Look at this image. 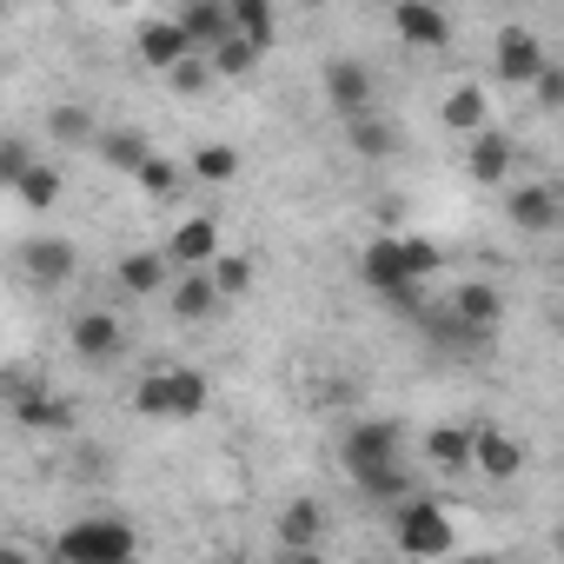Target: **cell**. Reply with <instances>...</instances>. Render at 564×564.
<instances>
[{
    "label": "cell",
    "mask_w": 564,
    "mask_h": 564,
    "mask_svg": "<svg viewBox=\"0 0 564 564\" xmlns=\"http://www.w3.org/2000/svg\"><path fill=\"white\" fill-rule=\"evenodd\" d=\"M113 279H120V293H160V286H173V265H166V252H120V265H113Z\"/></svg>",
    "instance_id": "ffe728a7"
},
{
    "label": "cell",
    "mask_w": 564,
    "mask_h": 564,
    "mask_svg": "<svg viewBox=\"0 0 564 564\" xmlns=\"http://www.w3.org/2000/svg\"><path fill=\"white\" fill-rule=\"evenodd\" d=\"M160 392H166V419H199L206 412V372L193 366H160Z\"/></svg>",
    "instance_id": "d6986e66"
},
{
    "label": "cell",
    "mask_w": 564,
    "mask_h": 564,
    "mask_svg": "<svg viewBox=\"0 0 564 564\" xmlns=\"http://www.w3.org/2000/svg\"><path fill=\"white\" fill-rule=\"evenodd\" d=\"M319 538H326L319 498H293L286 511H279V544H286V551H319Z\"/></svg>",
    "instance_id": "7402d4cb"
},
{
    "label": "cell",
    "mask_w": 564,
    "mask_h": 564,
    "mask_svg": "<svg viewBox=\"0 0 564 564\" xmlns=\"http://www.w3.org/2000/svg\"><path fill=\"white\" fill-rule=\"evenodd\" d=\"M47 133H54V147H94L100 120H94V107H80V100H61V107L47 113Z\"/></svg>",
    "instance_id": "4316f807"
},
{
    "label": "cell",
    "mask_w": 564,
    "mask_h": 564,
    "mask_svg": "<svg viewBox=\"0 0 564 564\" xmlns=\"http://www.w3.org/2000/svg\"><path fill=\"white\" fill-rule=\"evenodd\" d=\"M147 153H153V147H147L140 127H100V133H94V160L113 166V173H140Z\"/></svg>",
    "instance_id": "44dd1931"
},
{
    "label": "cell",
    "mask_w": 564,
    "mask_h": 564,
    "mask_svg": "<svg viewBox=\"0 0 564 564\" xmlns=\"http://www.w3.org/2000/svg\"><path fill=\"white\" fill-rule=\"evenodd\" d=\"M452 319L465 326V333H498V319H505V293L498 286H485V279H471V286H458L452 293Z\"/></svg>",
    "instance_id": "9a60e30c"
},
{
    "label": "cell",
    "mask_w": 564,
    "mask_h": 564,
    "mask_svg": "<svg viewBox=\"0 0 564 564\" xmlns=\"http://www.w3.org/2000/svg\"><path fill=\"white\" fill-rule=\"evenodd\" d=\"M505 213H511V226H518V232H551L564 206H557V193H551V186H538V180H531V186H511V193H505Z\"/></svg>",
    "instance_id": "e0dca14e"
},
{
    "label": "cell",
    "mask_w": 564,
    "mask_h": 564,
    "mask_svg": "<svg viewBox=\"0 0 564 564\" xmlns=\"http://www.w3.org/2000/svg\"><path fill=\"white\" fill-rule=\"evenodd\" d=\"M359 272H366V286L386 293V300H412V279H405V246L399 232H379L366 252H359Z\"/></svg>",
    "instance_id": "52a82bcc"
},
{
    "label": "cell",
    "mask_w": 564,
    "mask_h": 564,
    "mask_svg": "<svg viewBox=\"0 0 564 564\" xmlns=\"http://www.w3.org/2000/svg\"><path fill=\"white\" fill-rule=\"evenodd\" d=\"M206 80H213V67H206V54H186V61H180L173 74H166V87H173V94H199Z\"/></svg>",
    "instance_id": "8d00e7d4"
},
{
    "label": "cell",
    "mask_w": 564,
    "mask_h": 564,
    "mask_svg": "<svg viewBox=\"0 0 564 564\" xmlns=\"http://www.w3.org/2000/svg\"><path fill=\"white\" fill-rule=\"evenodd\" d=\"M14 193H21V206H34V213H47L54 199H61V166L54 160H34L21 180H14Z\"/></svg>",
    "instance_id": "f1b7e54d"
},
{
    "label": "cell",
    "mask_w": 564,
    "mask_h": 564,
    "mask_svg": "<svg viewBox=\"0 0 564 564\" xmlns=\"http://www.w3.org/2000/svg\"><path fill=\"white\" fill-rule=\"evenodd\" d=\"M511 166H518V140H511V133H498V127H485V133H471V153H465V173H471L478 186H511Z\"/></svg>",
    "instance_id": "30bf717a"
},
{
    "label": "cell",
    "mask_w": 564,
    "mask_h": 564,
    "mask_svg": "<svg viewBox=\"0 0 564 564\" xmlns=\"http://www.w3.org/2000/svg\"><path fill=\"white\" fill-rule=\"evenodd\" d=\"M133 180H140V193H153V199H173V193H180V166H173V160H160V153H147Z\"/></svg>",
    "instance_id": "d6a6232c"
},
{
    "label": "cell",
    "mask_w": 564,
    "mask_h": 564,
    "mask_svg": "<svg viewBox=\"0 0 564 564\" xmlns=\"http://www.w3.org/2000/svg\"><path fill=\"white\" fill-rule=\"evenodd\" d=\"M531 100H538V113H557V107H564V67H557V61H544V67H538Z\"/></svg>",
    "instance_id": "d590c367"
},
{
    "label": "cell",
    "mask_w": 564,
    "mask_h": 564,
    "mask_svg": "<svg viewBox=\"0 0 564 564\" xmlns=\"http://www.w3.org/2000/svg\"><path fill=\"white\" fill-rule=\"evenodd\" d=\"M471 471L491 478V485H511L524 471V445L505 425H471Z\"/></svg>",
    "instance_id": "8992f818"
},
{
    "label": "cell",
    "mask_w": 564,
    "mask_h": 564,
    "mask_svg": "<svg viewBox=\"0 0 564 564\" xmlns=\"http://www.w3.org/2000/svg\"><path fill=\"white\" fill-rule=\"evenodd\" d=\"M206 67H213V74H226V80H246V74L259 67V54H252L246 41H232V34H226V41L206 54Z\"/></svg>",
    "instance_id": "1f68e13d"
},
{
    "label": "cell",
    "mask_w": 564,
    "mask_h": 564,
    "mask_svg": "<svg viewBox=\"0 0 564 564\" xmlns=\"http://www.w3.org/2000/svg\"><path fill=\"white\" fill-rule=\"evenodd\" d=\"M326 107H333L339 120L372 113V67H366V61H352V54L326 61Z\"/></svg>",
    "instance_id": "5b68a950"
},
{
    "label": "cell",
    "mask_w": 564,
    "mask_h": 564,
    "mask_svg": "<svg viewBox=\"0 0 564 564\" xmlns=\"http://www.w3.org/2000/svg\"><path fill=\"white\" fill-rule=\"evenodd\" d=\"M239 147H226V140H206V147H193V180H206V186H232L239 180Z\"/></svg>",
    "instance_id": "83f0119b"
},
{
    "label": "cell",
    "mask_w": 564,
    "mask_h": 564,
    "mask_svg": "<svg viewBox=\"0 0 564 564\" xmlns=\"http://www.w3.org/2000/svg\"><path fill=\"white\" fill-rule=\"evenodd\" d=\"M166 300H173V319H186V326H199V319L219 313V293H213V279H206V272H180Z\"/></svg>",
    "instance_id": "603a6c76"
},
{
    "label": "cell",
    "mask_w": 564,
    "mask_h": 564,
    "mask_svg": "<svg viewBox=\"0 0 564 564\" xmlns=\"http://www.w3.org/2000/svg\"><path fill=\"white\" fill-rule=\"evenodd\" d=\"M339 458H346L352 478H359V471H379V465H405V432H399L392 419H359V425H346Z\"/></svg>",
    "instance_id": "3957f363"
},
{
    "label": "cell",
    "mask_w": 564,
    "mask_h": 564,
    "mask_svg": "<svg viewBox=\"0 0 564 564\" xmlns=\"http://www.w3.org/2000/svg\"><path fill=\"white\" fill-rule=\"evenodd\" d=\"M173 28L186 34L193 54H213L232 28H226V0H186V8H173Z\"/></svg>",
    "instance_id": "4fadbf2b"
},
{
    "label": "cell",
    "mask_w": 564,
    "mask_h": 564,
    "mask_svg": "<svg viewBox=\"0 0 564 564\" xmlns=\"http://www.w3.org/2000/svg\"><path fill=\"white\" fill-rule=\"evenodd\" d=\"M28 166H34V147L21 133H0V186H14Z\"/></svg>",
    "instance_id": "e575fe53"
},
{
    "label": "cell",
    "mask_w": 564,
    "mask_h": 564,
    "mask_svg": "<svg viewBox=\"0 0 564 564\" xmlns=\"http://www.w3.org/2000/svg\"><path fill=\"white\" fill-rule=\"evenodd\" d=\"M61 564H133L140 557V531L127 518H74L54 544Z\"/></svg>",
    "instance_id": "6da1fadb"
},
{
    "label": "cell",
    "mask_w": 564,
    "mask_h": 564,
    "mask_svg": "<svg viewBox=\"0 0 564 564\" xmlns=\"http://www.w3.org/2000/svg\"><path fill=\"white\" fill-rule=\"evenodd\" d=\"M0 564H34V551H21V544H0Z\"/></svg>",
    "instance_id": "74e56055"
},
{
    "label": "cell",
    "mask_w": 564,
    "mask_h": 564,
    "mask_svg": "<svg viewBox=\"0 0 564 564\" xmlns=\"http://www.w3.org/2000/svg\"><path fill=\"white\" fill-rule=\"evenodd\" d=\"M352 485H359V491H366V498H379V505H405V498H412V491H419V485H412V471H405V465H379V471H359V478H352Z\"/></svg>",
    "instance_id": "f546056e"
},
{
    "label": "cell",
    "mask_w": 564,
    "mask_h": 564,
    "mask_svg": "<svg viewBox=\"0 0 564 564\" xmlns=\"http://www.w3.org/2000/svg\"><path fill=\"white\" fill-rule=\"evenodd\" d=\"M425 458H432L445 478L471 471V425H432V432H425Z\"/></svg>",
    "instance_id": "d4e9b609"
},
{
    "label": "cell",
    "mask_w": 564,
    "mask_h": 564,
    "mask_svg": "<svg viewBox=\"0 0 564 564\" xmlns=\"http://www.w3.org/2000/svg\"><path fill=\"white\" fill-rule=\"evenodd\" d=\"M392 34L405 47H425V54H445L452 47V21L438 8H425V0H399V8H392Z\"/></svg>",
    "instance_id": "8fae6325"
},
{
    "label": "cell",
    "mask_w": 564,
    "mask_h": 564,
    "mask_svg": "<svg viewBox=\"0 0 564 564\" xmlns=\"http://www.w3.org/2000/svg\"><path fill=\"white\" fill-rule=\"evenodd\" d=\"M21 272L34 279V286L54 293V286H67V279L80 272V246H74V239H54V232H47V239H28V246H21Z\"/></svg>",
    "instance_id": "9c48e42d"
},
{
    "label": "cell",
    "mask_w": 564,
    "mask_h": 564,
    "mask_svg": "<svg viewBox=\"0 0 564 564\" xmlns=\"http://www.w3.org/2000/svg\"><path fill=\"white\" fill-rule=\"evenodd\" d=\"M206 279H213V293H219V300H232V293L252 286V259H246V252H219V259L206 265Z\"/></svg>",
    "instance_id": "4dcf8cb0"
},
{
    "label": "cell",
    "mask_w": 564,
    "mask_h": 564,
    "mask_svg": "<svg viewBox=\"0 0 564 564\" xmlns=\"http://www.w3.org/2000/svg\"><path fill=\"white\" fill-rule=\"evenodd\" d=\"M226 28H232V41H246L252 54H265V47L279 41V14L265 8V0H226Z\"/></svg>",
    "instance_id": "ac0fdd59"
},
{
    "label": "cell",
    "mask_w": 564,
    "mask_h": 564,
    "mask_svg": "<svg viewBox=\"0 0 564 564\" xmlns=\"http://www.w3.org/2000/svg\"><path fill=\"white\" fill-rule=\"evenodd\" d=\"M392 518H399V544H405V557H425V564H445V557L458 551V524H452V511H445L438 498H425V491H412L405 505H392Z\"/></svg>",
    "instance_id": "7a4b0ae2"
},
{
    "label": "cell",
    "mask_w": 564,
    "mask_h": 564,
    "mask_svg": "<svg viewBox=\"0 0 564 564\" xmlns=\"http://www.w3.org/2000/svg\"><path fill=\"white\" fill-rule=\"evenodd\" d=\"M67 346L87 359V366H107V359H120V346H127V333H120V319L113 313H80L74 326H67Z\"/></svg>",
    "instance_id": "7c38bea8"
},
{
    "label": "cell",
    "mask_w": 564,
    "mask_h": 564,
    "mask_svg": "<svg viewBox=\"0 0 564 564\" xmlns=\"http://www.w3.org/2000/svg\"><path fill=\"white\" fill-rule=\"evenodd\" d=\"M213 259H219V219H213V213L180 219L173 239H166V265H180V272H206Z\"/></svg>",
    "instance_id": "ba28073f"
},
{
    "label": "cell",
    "mask_w": 564,
    "mask_h": 564,
    "mask_svg": "<svg viewBox=\"0 0 564 564\" xmlns=\"http://www.w3.org/2000/svg\"><path fill=\"white\" fill-rule=\"evenodd\" d=\"M399 246H405V279H412V286L438 272V246H432V239H419V232H399Z\"/></svg>",
    "instance_id": "836d02e7"
},
{
    "label": "cell",
    "mask_w": 564,
    "mask_h": 564,
    "mask_svg": "<svg viewBox=\"0 0 564 564\" xmlns=\"http://www.w3.org/2000/svg\"><path fill=\"white\" fill-rule=\"evenodd\" d=\"M213 564H239V557H213Z\"/></svg>",
    "instance_id": "ab89813d"
},
{
    "label": "cell",
    "mask_w": 564,
    "mask_h": 564,
    "mask_svg": "<svg viewBox=\"0 0 564 564\" xmlns=\"http://www.w3.org/2000/svg\"><path fill=\"white\" fill-rule=\"evenodd\" d=\"M14 419H21L28 432H67V425H74V405L34 386V392H21V399H14Z\"/></svg>",
    "instance_id": "484cf974"
},
{
    "label": "cell",
    "mask_w": 564,
    "mask_h": 564,
    "mask_svg": "<svg viewBox=\"0 0 564 564\" xmlns=\"http://www.w3.org/2000/svg\"><path fill=\"white\" fill-rule=\"evenodd\" d=\"M544 61H551V54H544V41H538L531 28H498V41H491V74H498L505 87H531Z\"/></svg>",
    "instance_id": "277c9868"
},
{
    "label": "cell",
    "mask_w": 564,
    "mask_h": 564,
    "mask_svg": "<svg viewBox=\"0 0 564 564\" xmlns=\"http://www.w3.org/2000/svg\"><path fill=\"white\" fill-rule=\"evenodd\" d=\"M140 67H153V74H173L193 47H186V34L173 28V14H160V21H140Z\"/></svg>",
    "instance_id": "2e32d148"
},
{
    "label": "cell",
    "mask_w": 564,
    "mask_h": 564,
    "mask_svg": "<svg viewBox=\"0 0 564 564\" xmlns=\"http://www.w3.org/2000/svg\"><path fill=\"white\" fill-rule=\"evenodd\" d=\"M286 564H326L319 551H286Z\"/></svg>",
    "instance_id": "f35d334b"
},
{
    "label": "cell",
    "mask_w": 564,
    "mask_h": 564,
    "mask_svg": "<svg viewBox=\"0 0 564 564\" xmlns=\"http://www.w3.org/2000/svg\"><path fill=\"white\" fill-rule=\"evenodd\" d=\"M346 140H352V153H359V160H399V153H405V127H399V120H386L379 107H372V113H359V120H346Z\"/></svg>",
    "instance_id": "5bb4252c"
},
{
    "label": "cell",
    "mask_w": 564,
    "mask_h": 564,
    "mask_svg": "<svg viewBox=\"0 0 564 564\" xmlns=\"http://www.w3.org/2000/svg\"><path fill=\"white\" fill-rule=\"evenodd\" d=\"M438 120H445L452 133H485V120H491V100H485V87H471V80H458V87L445 94V107H438Z\"/></svg>",
    "instance_id": "cb8c5ba5"
}]
</instances>
